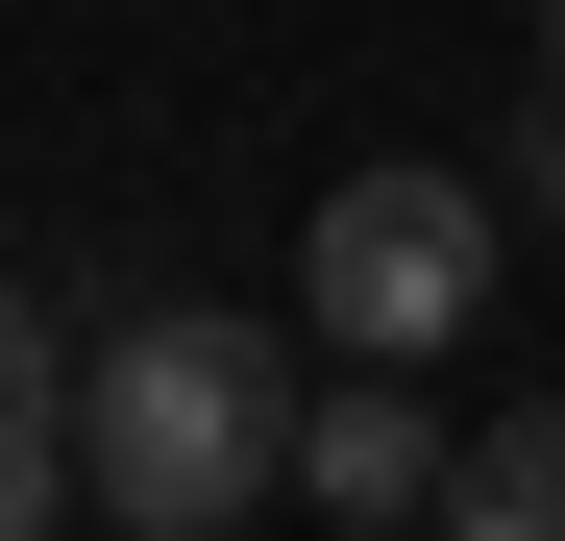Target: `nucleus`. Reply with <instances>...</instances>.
Returning a JSON list of instances; mask_svg holds the SVG:
<instances>
[{"label":"nucleus","instance_id":"obj_1","mask_svg":"<svg viewBox=\"0 0 565 541\" xmlns=\"http://www.w3.org/2000/svg\"><path fill=\"white\" fill-rule=\"evenodd\" d=\"M296 443H320L296 320H198V296H148L99 370H74V492H99L124 541H222V517H270V492H296Z\"/></svg>","mask_w":565,"mask_h":541},{"label":"nucleus","instance_id":"obj_2","mask_svg":"<svg viewBox=\"0 0 565 541\" xmlns=\"http://www.w3.org/2000/svg\"><path fill=\"white\" fill-rule=\"evenodd\" d=\"M492 270H516V222H492V172H443V148H394V172H344V198L296 222V344L320 370H443L467 320H492Z\"/></svg>","mask_w":565,"mask_h":541},{"label":"nucleus","instance_id":"obj_3","mask_svg":"<svg viewBox=\"0 0 565 541\" xmlns=\"http://www.w3.org/2000/svg\"><path fill=\"white\" fill-rule=\"evenodd\" d=\"M296 492H320V517H369V541H418V517L467 492V443H418V394H320V443H296Z\"/></svg>","mask_w":565,"mask_h":541},{"label":"nucleus","instance_id":"obj_4","mask_svg":"<svg viewBox=\"0 0 565 541\" xmlns=\"http://www.w3.org/2000/svg\"><path fill=\"white\" fill-rule=\"evenodd\" d=\"M74 517V370H50V296L0 270V541Z\"/></svg>","mask_w":565,"mask_h":541},{"label":"nucleus","instance_id":"obj_5","mask_svg":"<svg viewBox=\"0 0 565 541\" xmlns=\"http://www.w3.org/2000/svg\"><path fill=\"white\" fill-rule=\"evenodd\" d=\"M443 541H565V394H516L492 443H467V492H443Z\"/></svg>","mask_w":565,"mask_h":541},{"label":"nucleus","instance_id":"obj_6","mask_svg":"<svg viewBox=\"0 0 565 541\" xmlns=\"http://www.w3.org/2000/svg\"><path fill=\"white\" fill-rule=\"evenodd\" d=\"M492 198H541V222H565V99H516V148H492Z\"/></svg>","mask_w":565,"mask_h":541},{"label":"nucleus","instance_id":"obj_7","mask_svg":"<svg viewBox=\"0 0 565 541\" xmlns=\"http://www.w3.org/2000/svg\"><path fill=\"white\" fill-rule=\"evenodd\" d=\"M541 99H565V50H541Z\"/></svg>","mask_w":565,"mask_h":541}]
</instances>
